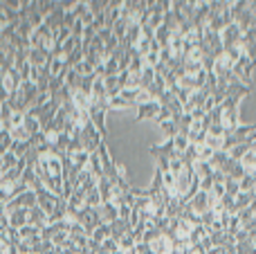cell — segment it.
I'll list each match as a JSON object with an SVG mask.
<instances>
[{"label": "cell", "mask_w": 256, "mask_h": 254, "mask_svg": "<svg viewBox=\"0 0 256 254\" xmlns=\"http://www.w3.org/2000/svg\"><path fill=\"white\" fill-rule=\"evenodd\" d=\"M160 110H162V104L160 102H148V104H142V106H137V120H150V117H158Z\"/></svg>", "instance_id": "6da1fadb"}, {"label": "cell", "mask_w": 256, "mask_h": 254, "mask_svg": "<svg viewBox=\"0 0 256 254\" xmlns=\"http://www.w3.org/2000/svg\"><path fill=\"white\" fill-rule=\"evenodd\" d=\"M7 223L12 230H20L27 225V210H16L14 214L7 216Z\"/></svg>", "instance_id": "7a4b0ae2"}]
</instances>
